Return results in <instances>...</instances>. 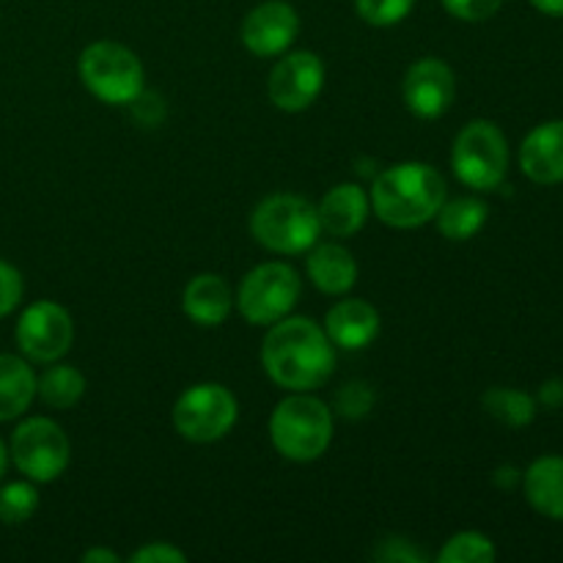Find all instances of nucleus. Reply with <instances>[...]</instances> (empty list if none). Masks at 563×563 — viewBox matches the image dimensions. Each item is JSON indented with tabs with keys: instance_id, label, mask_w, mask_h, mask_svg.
I'll return each mask as SVG.
<instances>
[{
	"instance_id": "obj_1",
	"label": "nucleus",
	"mask_w": 563,
	"mask_h": 563,
	"mask_svg": "<svg viewBox=\"0 0 563 563\" xmlns=\"http://www.w3.org/2000/svg\"><path fill=\"white\" fill-rule=\"evenodd\" d=\"M262 368L289 394H313L335 372V346L324 328L308 317L269 324L262 341Z\"/></svg>"
},
{
	"instance_id": "obj_2",
	"label": "nucleus",
	"mask_w": 563,
	"mask_h": 563,
	"mask_svg": "<svg viewBox=\"0 0 563 563\" xmlns=\"http://www.w3.org/2000/svg\"><path fill=\"white\" fill-rule=\"evenodd\" d=\"M445 198H449V185L443 174L434 165L418 163V159L385 168L368 190L372 212L385 225L399 231L432 223Z\"/></svg>"
},
{
	"instance_id": "obj_3",
	"label": "nucleus",
	"mask_w": 563,
	"mask_h": 563,
	"mask_svg": "<svg viewBox=\"0 0 563 563\" xmlns=\"http://www.w3.org/2000/svg\"><path fill=\"white\" fill-rule=\"evenodd\" d=\"M269 443L284 460L311 465L328 454L333 443V410L313 394H289L273 407Z\"/></svg>"
},
{
	"instance_id": "obj_4",
	"label": "nucleus",
	"mask_w": 563,
	"mask_h": 563,
	"mask_svg": "<svg viewBox=\"0 0 563 563\" xmlns=\"http://www.w3.org/2000/svg\"><path fill=\"white\" fill-rule=\"evenodd\" d=\"M322 234L317 203L297 192H273L251 212V236L269 253L302 256Z\"/></svg>"
},
{
	"instance_id": "obj_5",
	"label": "nucleus",
	"mask_w": 563,
	"mask_h": 563,
	"mask_svg": "<svg viewBox=\"0 0 563 563\" xmlns=\"http://www.w3.org/2000/svg\"><path fill=\"white\" fill-rule=\"evenodd\" d=\"M77 77L93 99L113 108L132 104L146 88V69L130 47L119 42H93L77 58Z\"/></svg>"
},
{
	"instance_id": "obj_6",
	"label": "nucleus",
	"mask_w": 563,
	"mask_h": 563,
	"mask_svg": "<svg viewBox=\"0 0 563 563\" xmlns=\"http://www.w3.org/2000/svg\"><path fill=\"white\" fill-rule=\"evenodd\" d=\"M451 170L471 190H498L509 174V141L504 130L489 119L467 121L451 146Z\"/></svg>"
},
{
	"instance_id": "obj_7",
	"label": "nucleus",
	"mask_w": 563,
	"mask_h": 563,
	"mask_svg": "<svg viewBox=\"0 0 563 563\" xmlns=\"http://www.w3.org/2000/svg\"><path fill=\"white\" fill-rule=\"evenodd\" d=\"M302 280L291 264L264 262L247 269L234 295L240 317L253 328H269L295 311L300 300Z\"/></svg>"
},
{
	"instance_id": "obj_8",
	"label": "nucleus",
	"mask_w": 563,
	"mask_h": 563,
	"mask_svg": "<svg viewBox=\"0 0 563 563\" xmlns=\"http://www.w3.org/2000/svg\"><path fill=\"white\" fill-rule=\"evenodd\" d=\"M236 421H240V401L220 383L190 385L170 410V423L179 438L196 445L229 438Z\"/></svg>"
},
{
	"instance_id": "obj_9",
	"label": "nucleus",
	"mask_w": 563,
	"mask_h": 563,
	"mask_svg": "<svg viewBox=\"0 0 563 563\" xmlns=\"http://www.w3.org/2000/svg\"><path fill=\"white\" fill-rule=\"evenodd\" d=\"M9 456L16 471L33 484H53L69 467L71 443L53 418L33 416L11 432Z\"/></svg>"
},
{
	"instance_id": "obj_10",
	"label": "nucleus",
	"mask_w": 563,
	"mask_h": 563,
	"mask_svg": "<svg viewBox=\"0 0 563 563\" xmlns=\"http://www.w3.org/2000/svg\"><path fill=\"white\" fill-rule=\"evenodd\" d=\"M14 339L25 361L47 366V363L64 361L66 352L71 350L75 322H71V313L58 302L36 300L16 319Z\"/></svg>"
},
{
	"instance_id": "obj_11",
	"label": "nucleus",
	"mask_w": 563,
	"mask_h": 563,
	"mask_svg": "<svg viewBox=\"0 0 563 563\" xmlns=\"http://www.w3.org/2000/svg\"><path fill=\"white\" fill-rule=\"evenodd\" d=\"M324 88V64L313 49H295L275 60L267 77V97L284 113H302Z\"/></svg>"
},
{
	"instance_id": "obj_12",
	"label": "nucleus",
	"mask_w": 563,
	"mask_h": 563,
	"mask_svg": "<svg viewBox=\"0 0 563 563\" xmlns=\"http://www.w3.org/2000/svg\"><path fill=\"white\" fill-rule=\"evenodd\" d=\"M297 33H300V14L286 0H264L253 5L240 25L242 44L256 58H278L289 53Z\"/></svg>"
},
{
	"instance_id": "obj_13",
	"label": "nucleus",
	"mask_w": 563,
	"mask_h": 563,
	"mask_svg": "<svg viewBox=\"0 0 563 563\" xmlns=\"http://www.w3.org/2000/svg\"><path fill=\"white\" fill-rule=\"evenodd\" d=\"M405 108L418 119H440L456 99V75L443 58H421L405 71L401 82Z\"/></svg>"
},
{
	"instance_id": "obj_14",
	"label": "nucleus",
	"mask_w": 563,
	"mask_h": 563,
	"mask_svg": "<svg viewBox=\"0 0 563 563\" xmlns=\"http://www.w3.org/2000/svg\"><path fill=\"white\" fill-rule=\"evenodd\" d=\"M322 328L335 350L361 352L377 341L379 313L368 300L344 295V300L330 306V311L324 313Z\"/></svg>"
},
{
	"instance_id": "obj_15",
	"label": "nucleus",
	"mask_w": 563,
	"mask_h": 563,
	"mask_svg": "<svg viewBox=\"0 0 563 563\" xmlns=\"http://www.w3.org/2000/svg\"><path fill=\"white\" fill-rule=\"evenodd\" d=\"M520 170L533 185L563 181V119L542 121L520 143Z\"/></svg>"
},
{
	"instance_id": "obj_16",
	"label": "nucleus",
	"mask_w": 563,
	"mask_h": 563,
	"mask_svg": "<svg viewBox=\"0 0 563 563\" xmlns=\"http://www.w3.org/2000/svg\"><path fill=\"white\" fill-rule=\"evenodd\" d=\"M319 223L322 231H328L335 240H350V236L361 234L366 225L368 214H372V201L368 192L355 181H341L333 185L317 203Z\"/></svg>"
},
{
	"instance_id": "obj_17",
	"label": "nucleus",
	"mask_w": 563,
	"mask_h": 563,
	"mask_svg": "<svg viewBox=\"0 0 563 563\" xmlns=\"http://www.w3.org/2000/svg\"><path fill=\"white\" fill-rule=\"evenodd\" d=\"M181 311L198 328H220L234 311V291L218 273H201L187 280L181 291Z\"/></svg>"
},
{
	"instance_id": "obj_18",
	"label": "nucleus",
	"mask_w": 563,
	"mask_h": 563,
	"mask_svg": "<svg viewBox=\"0 0 563 563\" xmlns=\"http://www.w3.org/2000/svg\"><path fill=\"white\" fill-rule=\"evenodd\" d=\"M306 275L322 295L344 297L357 284V262L341 242H317L306 253Z\"/></svg>"
},
{
	"instance_id": "obj_19",
	"label": "nucleus",
	"mask_w": 563,
	"mask_h": 563,
	"mask_svg": "<svg viewBox=\"0 0 563 563\" xmlns=\"http://www.w3.org/2000/svg\"><path fill=\"white\" fill-rule=\"evenodd\" d=\"M520 484L528 506L537 515L563 522V456L544 454L533 460Z\"/></svg>"
},
{
	"instance_id": "obj_20",
	"label": "nucleus",
	"mask_w": 563,
	"mask_h": 563,
	"mask_svg": "<svg viewBox=\"0 0 563 563\" xmlns=\"http://www.w3.org/2000/svg\"><path fill=\"white\" fill-rule=\"evenodd\" d=\"M36 372L20 355H0V423L16 421L36 401Z\"/></svg>"
},
{
	"instance_id": "obj_21",
	"label": "nucleus",
	"mask_w": 563,
	"mask_h": 563,
	"mask_svg": "<svg viewBox=\"0 0 563 563\" xmlns=\"http://www.w3.org/2000/svg\"><path fill=\"white\" fill-rule=\"evenodd\" d=\"M489 207L478 196L445 198L434 214L438 231L451 242H467L487 225Z\"/></svg>"
},
{
	"instance_id": "obj_22",
	"label": "nucleus",
	"mask_w": 563,
	"mask_h": 563,
	"mask_svg": "<svg viewBox=\"0 0 563 563\" xmlns=\"http://www.w3.org/2000/svg\"><path fill=\"white\" fill-rule=\"evenodd\" d=\"M36 396L53 410H71L86 396V377L69 363H47L36 383Z\"/></svg>"
},
{
	"instance_id": "obj_23",
	"label": "nucleus",
	"mask_w": 563,
	"mask_h": 563,
	"mask_svg": "<svg viewBox=\"0 0 563 563\" xmlns=\"http://www.w3.org/2000/svg\"><path fill=\"white\" fill-rule=\"evenodd\" d=\"M482 407L487 410L489 418L511 429L528 427L537 418V399L517 388H500V385L498 388H489L482 396Z\"/></svg>"
},
{
	"instance_id": "obj_24",
	"label": "nucleus",
	"mask_w": 563,
	"mask_h": 563,
	"mask_svg": "<svg viewBox=\"0 0 563 563\" xmlns=\"http://www.w3.org/2000/svg\"><path fill=\"white\" fill-rule=\"evenodd\" d=\"M498 559L493 539L478 531H460L438 553L440 563H493Z\"/></svg>"
},
{
	"instance_id": "obj_25",
	"label": "nucleus",
	"mask_w": 563,
	"mask_h": 563,
	"mask_svg": "<svg viewBox=\"0 0 563 563\" xmlns=\"http://www.w3.org/2000/svg\"><path fill=\"white\" fill-rule=\"evenodd\" d=\"M38 509V489L33 482H9L0 487V522L22 526Z\"/></svg>"
},
{
	"instance_id": "obj_26",
	"label": "nucleus",
	"mask_w": 563,
	"mask_h": 563,
	"mask_svg": "<svg viewBox=\"0 0 563 563\" xmlns=\"http://www.w3.org/2000/svg\"><path fill=\"white\" fill-rule=\"evenodd\" d=\"M416 0H355V11L374 27H394L410 16Z\"/></svg>"
},
{
	"instance_id": "obj_27",
	"label": "nucleus",
	"mask_w": 563,
	"mask_h": 563,
	"mask_svg": "<svg viewBox=\"0 0 563 563\" xmlns=\"http://www.w3.org/2000/svg\"><path fill=\"white\" fill-rule=\"evenodd\" d=\"M333 410L339 412L341 418H346V421H361V418H366L368 412L374 410L372 385L361 383V379H352V383L341 385V388L335 390Z\"/></svg>"
},
{
	"instance_id": "obj_28",
	"label": "nucleus",
	"mask_w": 563,
	"mask_h": 563,
	"mask_svg": "<svg viewBox=\"0 0 563 563\" xmlns=\"http://www.w3.org/2000/svg\"><path fill=\"white\" fill-rule=\"evenodd\" d=\"M454 20L487 22L500 11L504 0H440Z\"/></svg>"
},
{
	"instance_id": "obj_29",
	"label": "nucleus",
	"mask_w": 563,
	"mask_h": 563,
	"mask_svg": "<svg viewBox=\"0 0 563 563\" xmlns=\"http://www.w3.org/2000/svg\"><path fill=\"white\" fill-rule=\"evenodd\" d=\"M22 295H25V284H22L20 269L0 258V319L16 311Z\"/></svg>"
},
{
	"instance_id": "obj_30",
	"label": "nucleus",
	"mask_w": 563,
	"mask_h": 563,
	"mask_svg": "<svg viewBox=\"0 0 563 563\" xmlns=\"http://www.w3.org/2000/svg\"><path fill=\"white\" fill-rule=\"evenodd\" d=\"M374 559L383 561V563H423L427 555L410 542V539H401V537H388L377 544L374 550Z\"/></svg>"
},
{
	"instance_id": "obj_31",
	"label": "nucleus",
	"mask_w": 563,
	"mask_h": 563,
	"mask_svg": "<svg viewBox=\"0 0 563 563\" xmlns=\"http://www.w3.org/2000/svg\"><path fill=\"white\" fill-rule=\"evenodd\" d=\"M132 563H185L187 555L170 542H148L130 555Z\"/></svg>"
},
{
	"instance_id": "obj_32",
	"label": "nucleus",
	"mask_w": 563,
	"mask_h": 563,
	"mask_svg": "<svg viewBox=\"0 0 563 563\" xmlns=\"http://www.w3.org/2000/svg\"><path fill=\"white\" fill-rule=\"evenodd\" d=\"M539 401L550 410H559L563 407V379H548V383L539 388Z\"/></svg>"
},
{
	"instance_id": "obj_33",
	"label": "nucleus",
	"mask_w": 563,
	"mask_h": 563,
	"mask_svg": "<svg viewBox=\"0 0 563 563\" xmlns=\"http://www.w3.org/2000/svg\"><path fill=\"white\" fill-rule=\"evenodd\" d=\"M493 482L498 484L500 489H515L517 484L522 482V473L517 471V467H511V465H504V467H498V471H495Z\"/></svg>"
},
{
	"instance_id": "obj_34",
	"label": "nucleus",
	"mask_w": 563,
	"mask_h": 563,
	"mask_svg": "<svg viewBox=\"0 0 563 563\" xmlns=\"http://www.w3.org/2000/svg\"><path fill=\"white\" fill-rule=\"evenodd\" d=\"M82 563H119L121 559L113 553V550H104V548H91L80 555Z\"/></svg>"
},
{
	"instance_id": "obj_35",
	"label": "nucleus",
	"mask_w": 563,
	"mask_h": 563,
	"mask_svg": "<svg viewBox=\"0 0 563 563\" xmlns=\"http://www.w3.org/2000/svg\"><path fill=\"white\" fill-rule=\"evenodd\" d=\"M528 3L544 16H563V0H528Z\"/></svg>"
},
{
	"instance_id": "obj_36",
	"label": "nucleus",
	"mask_w": 563,
	"mask_h": 563,
	"mask_svg": "<svg viewBox=\"0 0 563 563\" xmlns=\"http://www.w3.org/2000/svg\"><path fill=\"white\" fill-rule=\"evenodd\" d=\"M9 462H11L9 449H5V443H3V440H0V482H3L5 471H9Z\"/></svg>"
}]
</instances>
